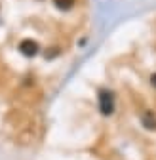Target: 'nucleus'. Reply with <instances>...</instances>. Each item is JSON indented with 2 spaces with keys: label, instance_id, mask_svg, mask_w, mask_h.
<instances>
[{
  "label": "nucleus",
  "instance_id": "nucleus-3",
  "mask_svg": "<svg viewBox=\"0 0 156 160\" xmlns=\"http://www.w3.org/2000/svg\"><path fill=\"white\" fill-rule=\"evenodd\" d=\"M143 124H145V128H149V130H156V118H154L152 112H145V114H143Z\"/></svg>",
  "mask_w": 156,
  "mask_h": 160
},
{
  "label": "nucleus",
  "instance_id": "nucleus-4",
  "mask_svg": "<svg viewBox=\"0 0 156 160\" xmlns=\"http://www.w3.org/2000/svg\"><path fill=\"white\" fill-rule=\"evenodd\" d=\"M72 4H74V0H55V6L59 8V10H71L72 8Z\"/></svg>",
  "mask_w": 156,
  "mask_h": 160
},
{
  "label": "nucleus",
  "instance_id": "nucleus-5",
  "mask_svg": "<svg viewBox=\"0 0 156 160\" xmlns=\"http://www.w3.org/2000/svg\"><path fill=\"white\" fill-rule=\"evenodd\" d=\"M150 84H152V86H154V88H156V72H154V74H152V76H150Z\"/></svg>",
  "mask_w": 156,
  "mask_h": 160
},
{
  "label": "nucleus",
  "instance_id": "nucleus-1",
  "mask_svg": "<svg viewBox=\"0 0 156 160\" xmlns=\"http://www.w3.org/2000/svg\"><path fill=\"white\" fill-rule=\"evenodd\" d=\"M99 109L103 114H110L114 111V97L110 92H107V90L99 92Z\"/></svg>",
  "mask_w": 156,
  "mask_h": 160
},
{
  "label": "nucleus",
  "instance_id": "nucleus-2",
  "mask_svg": "<svg viewBox=\"0 0 156 160\" xmlns=\"http://www.w3.org/2000/svg\"><path fill=\"white\" fill-rule=\"evenodd\" d=\"M19 50H21V53L23 55H34L36 52H38V44L36 42H32V40H23L21 44H19Z\"/></svg>",
  "mask_w": 156,
  "mask_h": 160
}]
</instances>
